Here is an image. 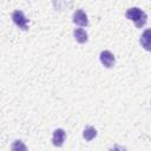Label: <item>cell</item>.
I'll use <instances>...</instances> for the list:
<instances>
[{
  "label": "cell",
  "mask_w": 151,
  "mask_h": 151,
  "mask_svg": "<svg viewBox=\"0 0 151 151\" xmlns=\"http://www.w3.org/2000/svg\"><path fill=\"white\" fill-rule=\"evenodd\" d=\"M125 17L129 20H132L138 28H142L146 24V21H147L146 13L144 11H142L140 8H138V7H131V8H129L126 11V13H125Z\"/></svg>",
  "instance_id": "obj_1"
},
{
  "label": "cell",
  "mask_w": 151,
  "mask_h": 151,
  "mask_svg": "<svg viewBox=\"0 0 151 151\" xmlns=\"http://www.w3.org/2000/svg\"><path fill=\"white\" fill-rule=\"evenodd\" d=\"M12 19H13V22L21 29L26 31L28 29V19L25 17L24 12L22 11H14L13 14H12Z\"/></svg>",
  "instance_id": "obj_2"
},
{
  "label": "cell",
  "mask_w": 151,
  "mask_h": 151,
  "mask_svg": "<svg viewBox=\"0 0 151 151\" xmlns=\"http://www.w3.org/2000/svg\"><path fill=\"white\" fill-rule=\"evenodd\" d=\"M99 59H100L101 64H103L105 67H107V68L113 67V65H114V63H116L114 55H113L110 51H103V52H100Z\"/></svg>",
  "instance_id": "obj_3"
},
{
  "label": "cell",
  "mask_w": 151,
  "mask_h": 151,
  "mask_svg": "<svg viewBox=\"0 0 151 151\" xmlns=\"http://www.w3.org/2000/svg\"><path fill=\"white\" fill-rule=\"evenodd\" d=\"M73 22L79 25V26H87L88 25V19L86 13L83 9H78L73 14Z\"/></svg>",
  "instance_id": "obj_4"
},
{
  "label": "cell",
  "mask_w": 151,
  "mask_h": 151,
  "mask_svg": "<svg viewBox=\"0 0 151 151\" xmlns=\"http://www.w3.org/2000/svg\"><path fill=\"white\" fill-rule=\"evenodd\" d=\"M65 140V131L63 129H57L53 131V137H52V143L54 146L60 147L63 146Z\"/></svg>",
  "instance_id": "obj_5"
},
{
  "label": "cell",
  "mask_w": 151,
  "mask_h": 151,
  "mask_svg": "<svg viewBox=\"0 0 151 151\" xmlns=\"http://www.w3.org/2000/svg\"><path fill=\"white\" fill-rule=\"evenodd\" d=\"M73 37L79 44H85L87 41V33L83 28H76L73 31Z\"/></svg>",
  "instance_id": "obj_6"
},
{
  "label": "cell",
  "mask_w": 151,
  "mask_h": 151,
  "mask_svg": "<svg viewBox=\"0 0 151 151\" xmlns=\"http://www.w3.org/2000/svg\"><path fill=\"white\" fill-rule=\"evenodd\" d=\"M96 136H97V130H96L94 127H92V126L85 127V130H84V132H83V137H84V139H85L86 142L92 140L93 138H96Z\"/></svg>",
  "instance_id": "obj_7"
},
{
  "label": "cell",
  "mask_w": 151,
  "mask_h": 151,
  "mask_svg": "<svg viewBox=\"0 0 151 151\" xmlns=\"http://www.w3.org/2000/svg\"><path fill=\"white\" fill-rule=\"evenodd\" d=\"M151 32H150V29H146L144 33H143V35L140 37V44H142V46L146 50V51H149L150 50V38H151Z\"/></svg>",
  "instance_id": "obj_8"
},
{
  "label": "cell",
  "mask_w": 151,
  "mask_h": 151,
  "mask_svg": "<svg viewBox=\"0 0 151 151\" xmlns=\"http://www.w3.org/2000/svg\"><path fill=\"white\" fill-rule=\"evenodd\" d=\"M11 150L12 151H27V147L21 140H14L11 146Z\"/></svg>",
  "instance_id": "obj_9"
},
{
  "label": "cell",
  "mask_w": 151,
  "mask_h": 151,
  "mask_svg": "<svg viewBox=\"0 0 151 151\" xmlns=\"http://www.w3.org/2000/svg\"><path fill=\"white\" fill-rule=\"evenodd\" d=\"M110 151H127L125 146L122 145H113L112 147H110Z\"/></svg>",
  "instance_id": "obj_10"
}]
</instances>
